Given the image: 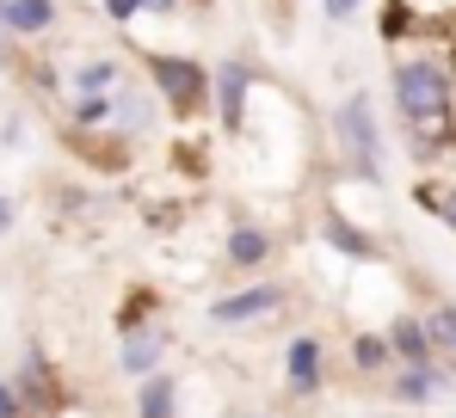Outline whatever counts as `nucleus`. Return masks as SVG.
Masks as SVG:
<instances>
[{
	"label": "nucleus",
	"mask_w": 456,
	"mask_h": 418,
	"mask_svg": "<svg viewBox=\"0 0 456 418\" xmlns=\"http://www.w3.org/2000/svg\"><path fill=\"white\" fill-rule=\"evenodd\" d=\"M382 339H388V357L395 363H432V339H426V320L419 314H395L382 326Z\"/></svg>",
	"instance_id": "f8f14e48"
},
{
	"label": "nucleus",
	"mask_w": 456,
	"mask_h": 418,
	"mask_svg": "<svg viewBox=\"0 0 456 418\" xmlns=\"http://www.w3.org/2000/svg\"><path fill=\"white\" fill-rule=\"evenodd\" d=\"M69 86H75V92H118V86H124V62H118V56H93V62H80V68L69 74Z\"/></svg>",
	"instance_id": "f3484780"
},
{
	"label": "nucleus",
	"mask_w": 456,
	"mask_h": 418,
	"mask_svg": "<svg viewBox=\"0 0 456 418\" xmlns=\"http://www.w3.org/2000/svg\"><path fill=\"white\" fill-rule=\"evenodd\" d=\"M333 148H339V166L358 179V185H382L388 179V141H382V117L370 92H346L333 105Z\"/></svg>",
	"instance_id": "f03ea898"
},
{
	"label": "nucleus",
	"mask_w": 456,
	"mask_h": 418,
	"mask_svg": "<svg viewBox=\"0 0 456 418\" xmlns=\"http://www.w3.org/2000/svg\"><path fill=\"white\" fill-rule=\"evenodd\" d=\"M253 92H259V68H253L247 56H223V62L210 68V111H216V124H223L228 136L247 130Z\"/></svg>",
	"instance_id": "39448f33"
},
{
	"label": "nucleus",
	"mask_w": 456,
	"mask_h": 418,
	"mask_svg": "<svg viewBox=\"0 0 456 418\" xmlns=\"http://www.w3.org/2000/svg\"><path fill=\"white\" fill-rule=\"evenodd\" d=\"M388 105L419 166H438L456 148V62L438 50H407L388 62Z\"/></svg>",
	"instance_id": "f257e3e1"
},
{
	"label": "nucleus",
	"mask_w": 456,
	"mask_h": 418,
	"mask_svg": "<svg viewBox=\"0 0 456 418\" xmlns=\"http://www.w3.org/2000/svg\"><path fill=\"white\" fill-rule=\"evenodd\" d=\"M272 228H259V221H234L223 234V265L228 271H240V277H259L265 265H272Z\"/></svg>",
	"instance_id": "9d476101"
},
{
	"label": "nucleus",
	"mask_w": 456,
	"mask_h": 418,
	"mask_svg": "<svg viewBox=\"0 0 456 418\" xmlns=\"http://www.w3.org/2000/svg\"><path fill=\"white\" fill-rule=\"evenodd\" d=\"M0 6H6V0H0ZM0 44H6V25H0Z\"/></svg>",
	"instance_id": "b1692460"
},
{
	"label": "nucleus",
	"mask_w": 456,
	"mask_h": 418,
	"mask_svg": "<svg viewBox=\"0 0 456 418\" xmlns=\"http://www.w3.org/2000/svg\"><path fill=\"white\" fill-rule=\"evenodd\" d=\"M0 418H25V406H19V394H12L6 375H0Z\"/></svg>",
	"instance_id": "4be33fe9"
},
{
	"label": "nucleus",
	"mask_w": 456,
	"mask_h": 418,
	"mask_svg": "<svg viewBox=\"0 0 456 418\" xmlns=\"http://www.w3.org/2000/svg\"><path fill=\"white\" fill-rule=\"evenodd\" d=\"M185 0H99V12L111 19V25H136L142 12H154V19H173Z\"/></svg>",
	"instance_id": "aec40b11"
},
{
	"label": "nucleus",
	"mask_w": 456,
	"mask_h": 418,
	"mask_svg": "<svg viewBox=\"0 0 456 418\" xmlns=\"http://www.w3.org/2000/svg\"><path fill=\"white\" fill-rule=\"evenodd\" d=\"M352 369H358V375H388V369H395L388 339H382V333H352Z\"/></svg>",
	"instance_id": "6ab92c4d"
},
{
	"label": "nucleus",
	"mask_w": 456,
	"mask_h": 418,
	"mask_svg": "<svg viewBox=\"0 0 456 418\" xmlns=\"http://www.w3.org/2000/svg\"><path fill=\"white\" fill-rule=\"evenodd\" d=\"M284 388H290L297 400H314V394L327 388V339H321V333H297V339L284 345Z\"/></svg>",
	"instance_id": "1a4fd4ad"
},
{
	"label": "nucleus",
	"mask_w": 456,
	"mask_h": 418,
	"mask_svg": "<svg viewBox=\"0 0 456 418\" xmlns=\"http://www.w3.org/2000/svg\"><path fill=\"white\" fill-rule=\"evenodd\" d=\"M419 320H426V339H432V357L438 363H451L456 369V301H432V308H419Z\"/></svg>",
	"instance_id": "2eb2a0df"
},
{
	"label": "nucleus",
	"mask_w": 456,
	"mask_h": 418,
	"mask_svg": "<svg viewBox=\"0 0 456 418\" xmlns=\"http://www.w3.org/2000/svg\"><path fill=\"white\" fill-rule=\"evenodd\" d=\"M12 382V394H19V406H25V418H50L62 413V369L50 363V350H25L19 357V369L6 375Z\"/></svg>",
	"instance_id": "0eeeda50"
},
{
	"label": "nucleus",
	"mask_w": 456,
	"mask_h": 418,
	"mask_svg": "<svg viewBox=\"0 0 456 418\" xmlns=\"http://www.w3.org/2000/svg\"><path fill=\"white\" fill-rule=\"evenodd\" d=\"M419 209H426V215H438V221L456 234V173L426 179V185H419Z\"/></svg>",
	"instance_id": "a211bd4d"
},
{
	"label": "nucleus",
	"mask_w": 456,
	"mask_h": 418,
	"mask_svg": "<svg viewBox=\"0 0 456 418\" xmlns=\"http://www.w3.org/2000/svg\"><path fill=\"white\" fill-rule=\"evenodd\" d=\"M290 308V289L272 277H247L234 283L228 295H216L210 308H204V320L210 326H228V333H240V326H259V320H272V314H284Z\"/></svg>",
	"instance_id": "20e7f679"
},
{
	"label": "nucleus",
	"mask_w": 456,
	"mask_h": 418,
	"mask_svg": "<svg viewBox=\"0 0 456 418\" xmlns=\"http://www.w3.org/2000/svg\"><path fill=\"white\" fill-rule=\"evenodd\" d=\"M142 74H149V92L160 111H173V117H204L210 111V68L198 56H185V50H149Z\"/></svg>",
	"instance_id": "7ed1b4c3"
},
{
	"label": "nucleus",
	"mask_w": 456,
	"mask_h": 418,
	"mask_svg": "<svg viewBox=\"0 0 456 418\" xmlns=\"http://www.w3.org/2000/svg\"><path fill=\"white\" fill-rule=\"evenodd\" d=\"M136 418H179V382L167 375V369H154V375H142L136 382V406H130Z\"/></svg>",
	"instance_id": "4468645a"
},
{
	"label": "nucleus",
	"mask_w": 456,
	"mask_h": 418,
	"mask_svg": "<svg viewBox=\"0 0 456 418\" xmlns=\"http://www.w3.org/2000/svg\"><path fill=\"white\" fill-rule=\"evenodd\" d=\"M358 12H364V0H321V19L327 25H352Z\"/></svg>",
	"instance_id": "412c9836"
},
{
	"label": "nucleus",
	"mask_w": 456,
	"mask_h": 418,
	"mask_svg": "<svg viewBox=\"0 0 456 418\" xmlns=\"http://www.w3.org/2000/svg\"><path fill=\"white\" fill-rule=\"evenodd\" d=\"M56 19H62V6H56V0H6V6H0L6 37H44Z\"/></svg>",
	"instance_id": "ddd939ff"
},
{
	"label": "nucleus",
	"mask_w": 456,
	"mask_h": 418,
	"mask_svg": "<svg viewBox=\"0 0 456 418\" xmlns=\"http://www.w3.org/2000/svg\"><path fill=\"white\" fill-rule=\"evenodd\" d=\"M167 345H173V333H167L160 320L118 326V369H124L130 382H142V375H154V369H167Z\"/></svg>",
	"instance_id": "6e6552de"
},
{
	"label": "nucleus",
	"mask_w": 456,
	"mask_h": 418,
	"mask_svg": "<svg viewBox=\"0 0 456 418\" xmlns=\"http://www.w3.org/2000/svg\"><path fill=\"white\" fill-rule=\"evenodd\" d=\"M444 394H456V369L451 363H395L388 369V400L395 406H407V413H426V406H438Z\"/></svg>",
	"instance_id": "423d86ee"
},
{
	"label": "nucleus",
	"mask_w": 456,
	"mask_h": 418,
	"mask_svg": "<svg viewBox=\"0 0 456 418\" xmlns=\"http://www.w3.org/2000/svg\"><path fill=\"white\" fill-rule=\"evenodd\" d=\"M451 418H456V413H451Z\"/></svg>",
	"instance_id": "393cba45"
},
{
	"label": "nucleus",
	"mask_w": 456,
	"mask_h": 418,
	"mask_svg": "<svg viewBox=\"0 0 456 418\" xmlns=\"http://www.w3.org/2000/svg\"><path fill=\"white\" fill-rule=\"evenodd\" d=\"M321 234H327V240H333V253H346V259H377V240H370L358 221H346L339 209H327V215H321Z\"/></svg>",
	"instance_id": "dca6fc26"
},
{
	"label": "nucleus",
	"mask_w": 456,
	"mask_h": 418,
	"mask_svg": "<svg viewBox=\"0 0 456 418\" xmlns=\"http://www.w3.org/2000/svg\"><path fill=\"white\" fill-rule=\"evenodd\" d=\"M154 117H160L154 92H149V86H130V80H124V86L111 92V130H105V136H118V141H142V136L154 130Z\"/></svg>",
	"instance_id": "9b49d317"
},
{
	"label": "nucleus",
	"mask_w": 456,
	"mask_h": 418,
	"mask_svg": "<svg viewBox=\"0 0 456 418\" xmlns=\"http://www.w3.org/2000/svg\"><path fill=\"white\" fill-rule=\"evenodd\" d=\"M12 221H19V204H12V197L0 191V234H12Z\"/></svg>",
	"instance_id": "5701e85b"
}]
</instances>
